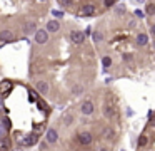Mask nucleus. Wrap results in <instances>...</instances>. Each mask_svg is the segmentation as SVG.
<instances>
[{
	"label": "nucleus",
	"instance_id": "1",
	"mask_svg": "<svg viewBox=\"0 0 155 151\" xmlns=\"http://www.w3.org/2000/svg\"><path fill=\"white\" fill-rule=\"evenodd\" d=\"M70 41L74 42V44H83L85 34L80 32V30H72V32H70Z\"/></svg>",
	"mask_w": 155,
	"mask_h": 151
},
{
	"label": "nucleus",
	"instance_id": "2",
	"mask_svg": "<svg viewBox=\"0 0 155 151\" xmlns=\"http://www.w3.org/2000/svg\"><path fill=\"white\" fill-rule=\"evenodd\" d=\"M48 41V32L47 30H35V42L37 44H47Z\"/></svg>",
	"mask_w": 155,
	"mask_h": 151
},
{
	"label": "nucleus",
	"instance_id": "3",
	"mask_svg": "<svg viewBox=\"0 0 155 151\" xmlns=\"http://www.w3.org/2000/svg\"><path fill=\"white\" fill-rule=\"evenodd\" d=\"M14 89V84H12V81H8V79H5L3 82H0V94H8L10 91Z\"/></svg>",
	"mask_w": 155,
	"mask_h": 151
},
{
	"label": "nucleus",
	"instance_id": "4",
	"mask_svg": "<svg viewBox=\"0 0 155 151\" xmlns=\"http://www.w3.org/2000/svg\"><path fill=\"white\" fill-rule=\"evenodd\" d=\"M0 41L2 42H14L15 34L12 30H2V32H0Z\"/></svg>",
	"mask_w": 155,
	"mask_h": 151
},
{
	"label": "nucleus",
	"instance_id": "5",
	"mask_svg": "<svg viewBox=\"0 0 155 151\" xmlns=\"http://www.w3.org/2000/svg\"><path fill=\"white\" fill-rule=\"evenodd\" d=\"M94 141V136L90 133H79V143L80 144H90Z\"/></svg>",
	"mask_w": 155,
	"mask_h": 151
},
{
	"label": "nucleus",
	"instance_id": "6",
	"mask_svg": "<svg viewBox=\"0 0 155 151\" xmlns=\"http://www.w3.org/2000/svg\"><path fill=\"white\" fill-rule=\"evenodd\" d=\"M94 109H95V106H94V103H92V101H85V103L82 104V108H80L82 114H92V113H94Z\"/></svg>",
	"mask_w": 155,
	"mask_h": 151
},
{
	"label": "nucleus",
	"instance_id": "7",
	"mask_svg": "<svg viewBox=\"0 0 155 151\" xmlns=\"http://www.w3.org/2000/svg\"><path fill=\"white\" fill-rule=\"evenodd\" d=\"M57 139H59L57 129H48L47 131V143H57Z\"/></svg>",
	"mask_w": 155,
	"mask_h": 151
},
{
	"label": "nucleus",
	"instance_id": "8",
	"mask_svg": "<svg viewBox=\"0 0 155 151\" xmlns=\"http://www.w3.org/2000/svg\"><path fill=\"white\" fill-rule=\"evenodd\" d=\"M12 143L8 138H0V151H10Z\"/></svg>",
	"mask_w": 155,
	"mask_h": 151
},
{
	"label": "nucleus",
	"instance_id": "9",
	"mask_svg": "<svg viewBox=\"0 0 155 151\" xmlns=\"http://www.w3.org/2000/svg\"><path fill=\"white\" fill-rule=\"evenodd\" d=\"M35 143H37V134H35V133L28 134V136L22 141V144H23V146H32V144H35Z\"/></svg>",
	"mask_w": 155,
	"mask_h": 151
},
{
	"label": "nucleus",
	"instance_id": "10",
	"mask_svg": "<svg viewBox=\"0 0 155 151\" xmlns=\"http://www.w3.org/2000/svg\"><path fill=\"white\" fill-rule=\"evenodd\" d=\"M95 14V7L94 5H83L82 7V15H85V17H90V15Z\"/></svg>",
	"mask_w": 155,
	"mask_h": 151
},
{
	"label": "nucleus",
	"instance_id": "11",
	"mask_svg": "<svg viewBox=\"0 0 155 151\" xmlns=\"http://www.w3.org/2000/svg\"><path fill=\"white\" fill-rule=\"evenodd\" d=\"M37 91L40 92V94H47L48 92V84L45 81H39L37 82Z\"/></svg>",
	"mask_w": 155,
	"mask_h": 151
},
{
	"label": "nucleus",
	"instance_id": "12",
	"mask_svg": "<svg viewBox=\"0 0 155 151\" xmlns=\"http://www.w3.org/2000/svg\"><path fill=\"white\" fill-rule=\"evenodd\" d=\"M59 29H60V24L57 20H50L47 24V32H57Z\"/></svg>",
	"mask_w": 155,
	"mask_h": 151
},
{
	"label": "nucleus",
	"instance_id": "13",
	"mask_svg": "<svg viewBox=\"0 0 155 151\" xmlns=\"http://www.w3.org/2000/svg\"><path fill=\"white\" fill-rule=\"evenodd\" d=\"M135 41H137V44H138V45H145V44L148 42V37H147V34H138Z\"/></svg>",
	"mask_w": 155,
	"mask_h": 151
},
{
	"label": "nucleus",
	"instance_id": "14",
	"mask_svg": "<svg viewBox=\"0 0 155 151\" xmlns=\"http://www.w3.org/2000/svg\"><path fill=\"white\" fill-rule=\"evenodd\" d=\"M23 30H25V34H32V32H35V24L34 22H27L25 27H23Z\"/></svg>",
	"mask_w": 155,
	"mask_h": 151
},
{
	"label": "nucleus",
	"instance_id": "15",
	"mask_svg": "<svg viewBox=\"0 0 155 151\" xmlns=\"http://www.w3.org/2000/svg\"><path fill=\"white\" fill-rule=\"evenodd\" d=\"M102 64H103V67H110V66H112V59H110V57H103V59H102Z\"/></svg>",
	"mask_w": 155,
	"mask_h": 151
},
{
	"label": "nucleus",
	"instance_id": "16",
	"mask_svg": "<svg viewBox=\"0 0 155 151\" xmlns=\"http://www.w3.org/2000/svg\"><path fill=\"white\" fill-rule=\"evenodd\" d=\"M147 14L155 15V3H148L147 5Z\"/></svg>",
	"mask_w": 155,
	"mask_h": 151
},
{
	"label": "nucleus",
	"instance_id": "17",
	"mask_svg": "<svg viewBox=\"0 0 155 151\" xmlns=\"http://www.w3.org/2000/svg\"><path fill=\"white\" fill-rule=\"evenodd\" d=\"M35 99H37V97H35V92L34 91H28V101H30V103H35Z\"/></svg>",
	"mask_w": 155,
	"mask_h": 151
},
{
	"label": "nucleus",
	"instance_id": "18",
	"mask_svg": "<svg viewBox=\"0 0 155 151\" xmlns=\"http://www.w3.org/2000/svg\"><path fill=\"white\" fill-rule=\"evenodd\" d=\"M114 114H115V111L112 109V108H107V109H105V116H107V117L114 116Z\"/></svg>",
	"mask_w": 155,
	"mask_h": 151
},
{
	"label": "nucleus",
	"instance_id": "19",
	"mask_svg": "<svg viewBox=\"0 0 155 151\" xmlns=\"http://www.w3.org/2000/svg\"><path fill=\"white\" fill-rule=\"evenodd\" d=\"M112 134H114V131L112 129H108V128L107 129H103V136L105 138H112Z\"/></svg>",
	"mask_w": 155,
	"mask_h": 151
},
{
	"label": "nucleus",
	"instance_id": "20",
	"mask_svg": "<svg viewBox=\"0 0 155 151\" xmlns=\"http://www.w3.org/2000/svg\"><path fill=\"white\" fill-rule=\"evenodd\" d=\"M2 121H3V123H2V126H5V129H8V128H10V121H8V117H3Z\"/></svg>",
	"mask_w": 155,
	"mask_h": 151
},
{
	"label": "nucleus",
	"instance_id": "21",
	"mask_svg": "<svg viewBox=\"0 0 155 151\" xmlns=\"http://www.w3.org/2000/svg\"><path fill=\"white\" fill-rule=\"evenodd\" d=\"M138 144H140V146H145V144H147V138L140 136V138H138Z\"/></svg>",
	"mask_w": 155,
	"mask_h": 151
},
{
	"label": "nucleus",
	"instance_id": "22",
	"mask_svg": "<svg viewBox=\"0 0 155 151\" xmlns=\"http://www.w3.org/2000/svg\"><path fill=\"white\" fill-rule=\"evenodd\" d=\"M102 37H103V35H102V32H94V39H95L97 42L102 41Z\"/></svg>",
	"mask_w": 155,
	"mask_h": 151
},
{
	"label": "nucleus",
	"instance_id": "23",
	"mask_svg": "<svg viewBox=\"0 0 155 151\" xmlns=\"http://www.w3.org/2000/svg\"><path fill=\"white\" fill-rule=\"evenodd\" d=\"M115 10H117V14H118V15H122L123 12H125V7H123V5H118V7L115 8Z\"/></svg>",
	"mask_w": 155,
	"mask_h": 151
},
{
	"label": "nucleus",
	"instance_id": "24",
	"mask_svg": "<svg viewBox=\"0 0 155 151\" xmlns=\"http://www.w3.org/2000/svg\"><path fill=\"white\" fill-rule=\"evenodd\" d=\"M52 15H55V17H63V12H60V10H52Z\"/></svg>",
	"mask_w": 155,
	"mask_h": 151
},
{
	"label": "nucleus",
	"instance_id": "25",
	"mask_svg": "<svg viewBox=\"0 0 155 151\" xmlns=\"http://www.w3.org/2000/svg\"><path fill=\"white\" fill-rule=\"evenodd\" d=\"M5 133H7V131H5V128L0 124V138H5Z\"/></svg>",
	"mask_w": 155,
	"mask_h": 151
},
{
	"label": "nucleus",
	"instance_id": "26",
	"mask_svg": "<svg viewBox=\"0 0 155 151\" xmlns=\"http://www.w3.org/2000/svg\"><path fill=\"white\" fill-rule=\"evenodd\" d=\"M115 3V0H105V7H112Z\"/></svg>",
	"mask_w": 155,
	"mask_h": 151
},
{
	"label": "nucleus",
	"instance_id": "27",
	"mask_svg": "<svg viewBox=\"0 0 155 151\" xmlns=\"http://www.w3.org/2000/svg\"><path fill=\"white\" fill-rule=\"evenodd\" d=\"M135 15H137V17H138V19H142V17H143V12H142V10H135Z\"/></svg>",
	"mask_w": 155,
	"mask_h": 151
},
{
	"label": "nucleus",
	"instance_id": "28",
	"mask_svg": "<svg viewBox=\"0 0 155 151\" xmlns=\"http://www.w3.org/2000/svg\"><path fill=\"white\" fill-rule=\"evenodd\" d=\"M152 34L155 35V25H152Z\"/></svg>",
	"mask_w": 155,
	"mask_h": 151
},
{
	"label": "nucleus",
	"instance_id": "29",
	"mask_svg": "<svg viewBox=\"0 0 155 151\" xmlns=\"http://www.w3.org/2000/svg\"><path fill=\"white\" fill-rule=\"evenodd\" d=\"M152 126H155V117H154V119H152Z\"/></svg>",
	"mask_w": 155,
	"mask_h": 151
},
{
	"label": "nucleus",
	"instance_id": "30",
	"mask_svg": "<svg viewBox=\"0 0 155 151\" xmlns=\"http://www.w3.org/2000/svg\"><path fill=\"white\" fill-rule=\"evenodd\" d=\"M0 109H2V101H0Z\"/></svg>",
	"mask_w": 155,
	"mask_h": 151
},
{
	"label": "nucleus",
	"instance_id": "31",
	"mask_svg": "<svg viewBox=\"0 0 155 151\" xmlns=\"http://www.w3.org/2000/svg\"><path fill=\"white\" fill-rule=\"evenodd\" d=\"M100 151H105V150H100Z\"/></svg>",
	"mask_w": 155,
	"mask_h": 151
},
{
	"label": "nucleus",
	"instance_id": "32",
	"mask_svg": "<svg viewBox=\"0 0 155 151\" xmlns=\"http://www.w3.org/2000/svg\"><path fill=\"white\" fill-rule=\"evenodd\" d=\"M42 2H43V0H42Z\"/></svg>",
	"mask_w": 155,
	"mask_h": 151
}]
</instances>
